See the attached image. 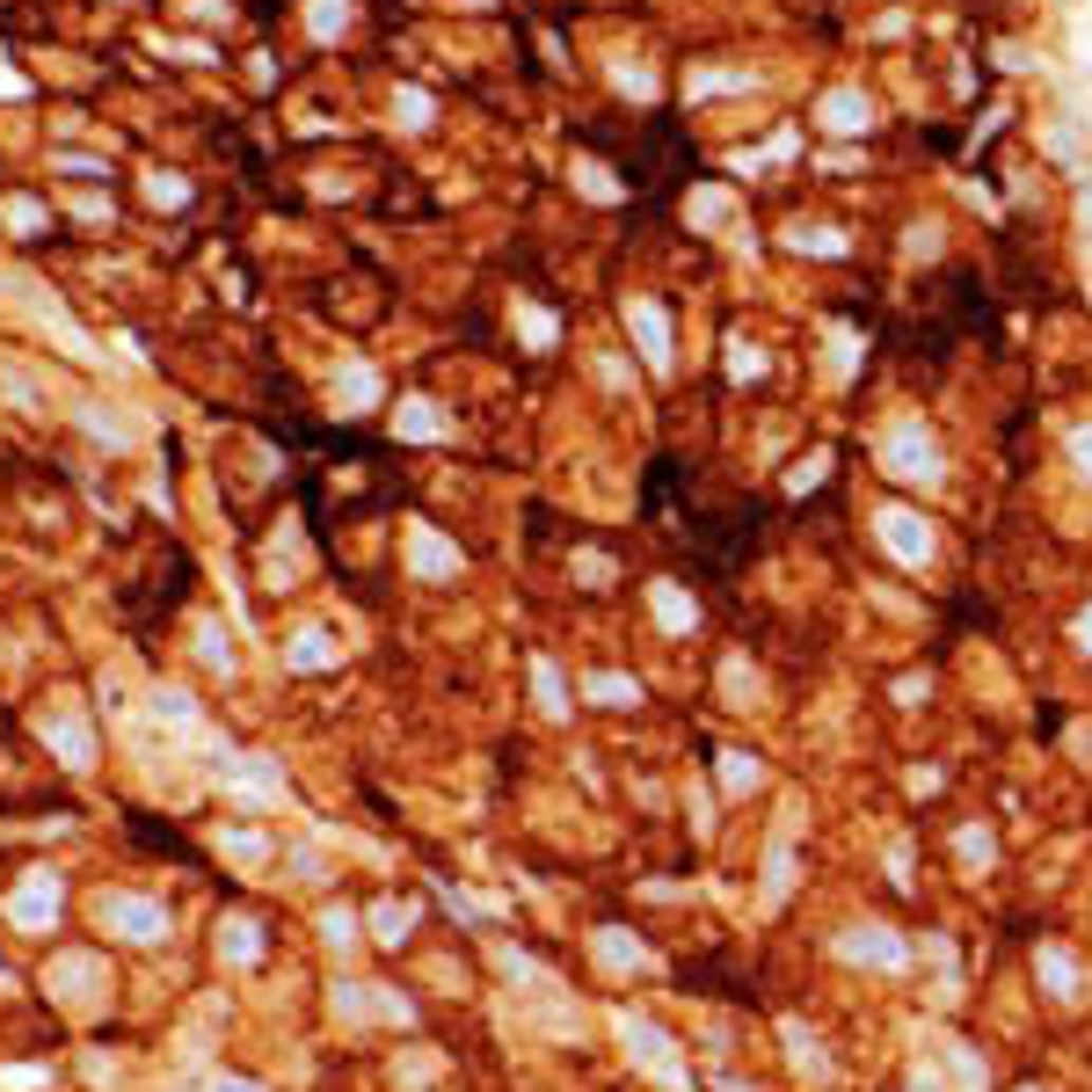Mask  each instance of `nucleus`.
<instances>
[{
    "label": "nucleus",
    "mask_w": 1092,
    "mask_h": 1092,
    "mask_svg": "<svg viewBox=\"0 0 1092 1092\" xmlns=\"http://www.w3.org/2000/svg\"><path fill=\"white\" fill-rule=\"evenodd\" d=\"M619 1041H627V1049L642 1056V1063L655 1071V1078H663V1086H678V1078H685V1071H678V1049H670L663 1034L648 1028V1020H619Z\"/></svg>",
    "instance_id": "1"
},
{
    "label": "nucleus",
    "mask_w": 1092,
    "mask_h": 1092,
    "mask_svg": "<svg viewBox=\"0 0 1092 1092\" xmlns=\"http://www.w3.org/2000/svg\"><path fill=\"white\" fill-rule=\"evenodd\" d=\"M837 955H845V962H867V968H903V947L889 932H874V925H867V932H845Z\"/></svg>",
    "instance_id": "2"
},
{
    "label": "nucleus",
    "mask_w": 1092,
    "mask_h": 1092,
    "mask_svg": "<svg viewBox=\"0 0 1092 1092\" xmlns=\"http://www.w3.org/2000/svg\"><path fill=\"white\" fill-rule=\"evenodd\" d=\"M882 532L896 539V554H903V561H925V547H932V532H925V524H910L903 511H889V517H882Z\"/></svg>",
    "instance_id": "3"
},
{
    "label": "nucleus",
    "mask_w": 1092,
    "mask_h": 1092,
    "mask_svg": "<svg viewBox=\"0 0 1092 1092\" xmlns=\"http://www.w3.org/2000/svg\"><path fill=\"white\" fill-rule=\"evenodd\" d=\"M52 896H59L52 882H30V889H22V903H15V925H44V918L59 910V903H52Z\"/></svg>",
    "instance_id": "4"
},
{
    "label": "nucleus",
    "mask_w": 1092,
    "mask_h": 1092,
    "mask_svg": "<svg viewBox=\"0 0 1092 1092\" xmlns=\"http://www.w3.org/2000/svg\"><path fill=\"white\" fill-rule=\"evenodd\" d=\"M110 918H117L125 932H146V940H153V932H168V918H161V910H146V903H117Z\"/></svg>",
    "instance_id": "5"
},
{
    "label": "nucleus",
    "mask_w": 1092,
    "mask_h": 1092,
    "mask_svg": "<svg viewBox=\"0 0 1092 1092\" xmlns=\"http://www.w3.org/2000/svg\"><path fill=\"white\" fill-rule=\"evenodd\" d=\"M1041 983H1049V991H1056V998H1071V991H1078V976H1071V962H1063V955H1056V947H1049V955H1041Z\"/></svg>",
    "instance_id": "6"
},
{
    "label": "nucleus",
    "mask_w": 1092,
    "mask_h": 1092,
    "mask_svg": "<svg viewBox=\"0 0 1092 1092\" xmlns=\"http://www.w3.org/2000/svg\"><path fill=\"white\" fill-rule=\"evenodd\" d=\"M786 867H794V859H786V837H779V845H772V859H765V903L786 896Z\"/></svg>",
    "instance_id": "7"
},
{
    "label": "nucleus",
    "mask_w": 1092,
    "mask_h": 1092,
    "mask_svg": "<svg viewBox=\"0 0 1092 1092\" xmlns=\"http://www.w3.org/2000/svg\"><path fill=\"white\" fill-rule=\"evenodd\" d=\"M597 947H605V962H612V968H634V962H642V947H634L627 932H597Z\"/></svg>",
    "instance_id": "8"
},
{
    "label": "nucleus",
    "mask_w": 1092,
    "mask_h": 1092,
    "mask_svg": "<svg viewBox=\"0 0 1092 1092\" xmlns=\"http://www.w3.org/2000/svg\"><path fill=\"white\" fill-rule=\"evenodd\" d=\"M321 663H328L321 634H299V642H292V670H321Z\"/></svg>",
    "instance_id": "9"
},
{
    "label": "nucleus",
    "mask_w": 1092,
    "mask_h": 1092,
    "mask_svg": "<svg viewBox=\"0 0 1092 1092\" xmlns=\"http://www.w3.org/2000/svg\"><path fill=\"white\" fill-rule=\"evenodd\" d=\"M786 1049H794V1056H801V1063H809V1071L823 1078V1049H816V1041H809L801 1028H786Z\"/></svg>",
    "instance_id": "10"
},
{
    "label": "nucleus",
    "mask_w": 1092,
    "mask_h": 1092,
    "mask_svg": "<svg viewBox=\"0 0 1092 1092\" xmlns=\"http://www.w3.org/2000/svg\"><path fill=\"white\" fill-rule=\"evenodd\" d=\"M721 779L743 794V786H758V765H751V758H721Z\"/></svg>",
    "instance_id": "11"
},
{
    "label": "nucleus",
    "mask_w": 1092,
    "mask_h": 1092,
    "mask_svg": "<svg viewBox=\"0 0 1092 1092\" xmlns=\"http://www.w3.org/2000/svg\"><path fill=\"white\" fill-rule=\"evenodd\" d=\"M655 605H663V627H692V605H678V590H655Z\"/></svg>",
    "instance_id": "12"
},
{
    "label": "nucleus",
    "mask_w": 1092,
    "mask_h": 1092,
    "mask_svg": "<svg viewBox=\"0 0 1092 1092\" xmlns=\"http://www.w3.org/2000/svg\"><path fill=\"white\" fill-rule=\"evenodd\" d=\"M226 947H234V962H256V932L248 925H226Z\"/></svg>",
    "instance_id": "13"
},
{
    "label": "nucleus",
    "mask_w": 1092,
    "mask_h": 1092,
    "mask_svg": "<svg viewBox=\"0 0 1092 1092\" xmlns=\"http://www.w3.org/2000/svg\"><path fill=\"white\" fill-rule=\"evenodd\" d=\"M539 700H547V714H561V678H554V663H539Z\"/></svg>",
    "instance_id": "14"
},
{
    "label": "nucleus",
    "mask_w": 1092,
    "mask_h": 1092,
    "mask_svg": "<svg viewBox=\"0 0 1092 1092\" xmlns=\"http://www.w3.org/2000/svg\"><path fill=\"white\" fill-rule=\"evenodd\" d=\"M962 859H991V837H983V831H962Z\"/></svg>",
    "instance_id": "15"
}]
</instances>
